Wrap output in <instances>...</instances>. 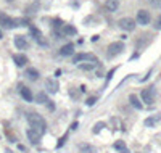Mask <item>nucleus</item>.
I'll return each instance as SVG.
<instances>
[{
  "label": "nucleus",
  "mask_w": 161,
  "mask_h": 153,
  "mask_svg": "<svg viewBox=\"0 0 161 153\" xmlns=\"http://www.w3.org/2000/svg\"><path fill=\"white\" fill-rule=\"evenodd\" d=\"M97 100H99V97H89V99L86 100V105L87 107H94L97 103Z\"/></svg>",
  "instance_id": "bb28decb"
},
{
  "label": "nucleus",
  "mask_w": 161,
  "mask_h": 153,
  "mask_svg": "<svg viewBox=\"0 0 161 153\" xmlns=\"http://www.w3.org/2000/svg\"><path fill=\"white\" fill-rule=\"evenodd\" d=\"M153 26H155V29H156V31H159V29H161V15L155 19V24H153Z\"/></svg>",
  "instance_id": "473e14b6"
},
{
  "label": "nucleus",
  "mask_w": 161,
  "mask_h": 153,
  "mask_svg": "<svg viewBox=\"0 0 161 153\" xmlns=\"http://www.w3.org/2000/svg\"><path fill=\"white\" fill-rule=\"evenodd\" d=\"M18 150H21V151H26V147H24V145H21V143H18Z\"/></svg>",
  "instance_id": "f704fd0d"
},
{
  "label": "nucleus",
  "mask_w": 161,
  "mask_h": 153,
  "mask_svg": "<svg viewBox=\"0 0 161 153\" xmlns=\"http://www.w3.org/2000/svg\"><path fill=\"white\" fill-rule=\"evenodd\" d=\"M129 103H131V105L134 107L135 110H142V108H143L142 100L139 99V97H137L135 94H131V95H129Z\"/></svg>",
  "instance_id": "a211bd4d"
},
{
  "label": "nucleus",
  "mask_w": 161,
  "mask_h": 153,
  "mask_svg": "<svg viewBox=\"0 0 161 153\" xmlns=\"http://www.w3.org/2000/svg\"><path fill=\"white\" fill-rule=\"evenodd\" d=\"M63 24H65V23H63L60 18H55L53 19V29H60V27H63Z\"/></svg>",
  "instance_id": "cd10ccee"
},
{
  "label": "nucleus",
  "mask_w": 161,
  "mask_h": 153,
  "mask_svg": "<svg viewBox=\"0 0 161 153\" xmlns=\"http://www.w3.org/2000/svg\"><path fill=\"white\" fill-rule=\"evenodd\" d=\"M26 78L29 79V81H37L40 78V73L37 71L36 68H27L26 69Z\"/></svg>",
  "instance_id": "6ab92c4d"
},
{
  "label": "nucleus",
  "mask_w": 161,
  "mask_h": 153,
  "mask_svg": "<svg viewBox=\"0 0 161 153\" xmlns=\"http://www.w3.org/2000/svg\"><path fill=\"white\" fill-rule=\"evenodd\" d=\"M118 26H119L123 31H126V32H132V31L135 29L137 23H135V19H134V18L126 16V18H121L119 21H118Z\"/></svg>",
  "instance_id": "39448f33"
},
{
  "label": "nucleus",
  "mask_w": 161,
  "mask_h": 153,
  "mask_svg": "<svg viewBox=\"0 0 161 153\" xmlns=\"http://www.w3.org/2000/svg\"><path fill=\"white\" fill-rule=\"evenodd\" d=\"M155 95H156L155 87L150 86V87H147V89H142L140 100H142V103H145V105H153V103H155Z\"/></svg>",
  "instance_id": "f03ea898"
},
{
  "label": "nucleus",
  "mask_w": 161,
  "mask_h": 153,
  "mask_svg": "<svg viewBox=\"0 0 161 153\" xmlns=\"http://www.w3.org/2000/svg\"><path fill=\"white\" fill-rule=\"evenodd\" d=\"M13 45H15L18 50H26V48L29 47L27 39H26V36H23V34H16V36L13 37Z\"/></svg>",
  "instance_id": "9d476101"
},
{
  "label": "nucleus",
  "mask_w": 161,
  "mask_h": 153,
  "mask_svg": "<svg viewBox=\"0 0 161 153\" xmlns=\"http://www.w3.org/2000/svg\"><path fill=\"white\" fill-rule=\"evenodd\" d=\"M36 40H37V44H39V45H42V47H48V42H47V40L44 39V36H40V37H37Z\"/></svg>",
  "instance_id": "7c9ffc66"
},
{
  "label": "nucleus",
  "mask_w": 161,
  "mask_h": 153,
  "mask_svg": "<svg viewBox=\"0 0 161 153\" xmlns=\"http://www.w3.org/2000/svg\"><path fill=\"white\" fill-rule=\"evenodd\" d=\"M27 29H29L31 36H32L34 39H37V37H40V36H42L40 29H39V27H36V26H34V24H29V26H27Z\"/></svg>",
  "instance_id": "393cba45"
},
{
  "label": "nucleus",
  "mask_w": 161,
  "mask_h": 153,
  "mask_svg": "<svg viewBox=\"0 0 161 153\" xmlns=\"http://www.w3.org/2000/svg\"><path fill=\"white\" fill-rule=\"evenodd\" d=\"M107 127V123L105 121H99V123H95V126H94V129H92V134L94 135H97V134H100V132Z\"/></svg>",
  "instance_id": "5701e85b"
},
{
  "label": "nucleus",
  "mask_w": 161,
  "mask_h": 153,
  "mask_svg": "<svg viewBox=\"0 0 161 153\" xmlns=\"http://www.w3.org/2000/svg\"><path fill=\"white\" fill-rule=\"evenodd\" d=\"M78 150H79L81 153H97V148L94 147V145L87 143V142L79 143V145H78Z\"/></svg>",
  "instance_id": "f3484780"
},
{
  "label": "nucleus",
  "mask_w": 161,
  "mask_h": 153,
  "mask_svg": "<svg viewBox=\"0 0 161 153\" xmlns=\"http://www.w3.org/2000/svg\"><path fill=\"white\" fill-rule=\"evenodd\" d=\"M19 95H21V99H23L24 102H27V103L34 102V95L31 92V89L26 87V86H23V84H19Z\"/></svg>",
  "instance_id": "9b49d317"
},
{
  "label": "nucleus",
  "mask_w": 161,
  "mask_h": 153,
  "mask_svg": "<svg viewBox=\"0 0 161 153\" xmlns=\"http://www.w3.org/2000/svg\"><path fill=\"white\" fill-rule=\"evenodd\" d=\"M124 42H121V40H116V42H111L107 48V55H108V58H115L118 57V55H121L124 52Z\"/></svg>",
  "instance_id": "7ed1b4c3"
},
{
  "label": "nucleus",
  "mask_w": 161,
  "mask_h": 153,
  "mask_svg": "<svg viewBox=\"0 0 161 153\" xmlns=\"http://www.w3.org/2000/svg\"><path fill=\"white\" fill-rule=\"evenodd\" d=\"M60 89V82L57 78H47L45 79V92L47 94H57Z\"/></svg>",
  "instance_id": "6e6552de"
},
{
  "label": "nucleus",
  "mask_w": 161,
  "mask_h": 153,
  "mask_svg": "<svg viewBox=\"0 0 161 153\" xmlns=\"http://www.w3.org/2000/svg\"><path fill=\"white\" fill-rule=\"evenodd\" d=\"M39 6H40V0H34L32 3H29L26 6V13L27 15H34V13L39 11Z\"/></svg>",
  "instance_id": "aec40b11"
},
{
  "label": "nucleus",
  "mask_w": 161,
  "mask_h": 153,
  "mask_svg": "<svg viewBox=\"0 0 161 153\" xmlns=\"http://www.w3.org/2000/svg\"><path fill=\"white\" fill-rule=\"evenodd\" d=\"M151 21V16H150V11L148 10H139L137 11V16H135V23L140 24V26H148Z\"/></svg>",
  "instance_id": "423d86ee"
},
{
  "label": "nucleus",
  "mask_w": 161,
  "mask_h": 153,
  "mask_svg": "<svg viewBox=\"0 0 161 153\" xmlns=\"http://www.w3.org/2000/svg\"><path fill=\"white\" fill-rule=\"evenodd\" d=\"M45 107H47V110H48V111H55V108H57V105H55V103H53L50 99H48V102L45 103Z\"/></svg>",
  "instance_id": "c756f323"
},
{
  "label": "nucleus",
  "mask_w": 161,
  "mask_h": 153,
  "mask_svg": "<svg viewBox=\"0 0 161 153\" xmlns=\"http://www.w3.org/2000/svg\"><path fill=\"white\" fill-rule=\"evenodd\" d=\"M5 2H6V3H11V2H15V0H5Z\"/></svg>",
  "instance_id": "58836bf2"
},
{
  "label": "nucleus",
  "mask_w": 161,
  "mask_h": 153,
  "mask_svg": "<svg viewBox=\"0 0 161 153\" xmlns=\"http://www.w3.org/2000/svg\"><path fill=\"white\" fill-rule=\"evenodd\" d=\"M26 137H27V140H29L31 145H39V143H40V137H42V134H40V132H37L36 129L29 127V129L26 131Z\"/></svg>",
  "instance_id": "1a4fd4ad"
},
{
  "label": "nucleus",
  "mask_w": 161,
  "mask_h": 153,
  "mask_svg": "<svg viewBox=\"0 0 161 153\" xmlns=\"http://www.w3.org/2000/svg\"><path fill=\"white\" fill-rule=\"evenodd\" d=\"M116 73V68H113V69H110V73L107 74V82H105V86H107L108 84V82L111 81V78H113V74Z\"/></svg>",
  "instance_id": "2f4dec72"
},
{
  "label": "nucleus",
  "mask_w": 161,
  "mask_h": 153,
  "mask_svg": "<svg viewBox=\"0 0 161 153\" xmlns=\"http://www.w3.org/2000/svg\"><path fill=\"white\" fill-rule=\"evenodd\" d=\"M69 95H71V99H73V100H79L81 92H76V89H69Z\"/></svg>",
  "instance_id": "c85d7f7f"
},
{
  "label": "nucleus",
  "mask_w": 161,
  "mask_h": 153,
  "mask_svg": "<svg viewBox=\"0 0 161 153\" xmlns=\"http://www.w3.org/2000/svg\"><path fill=\"white\" fill-rule=\"evenodd\" d=\"M118 8H119V0H107L105 2V10L107 11L115 13V11H118Z\"/></svg>",
  "instance_id": "dca6fc26"
},
{
  "label": "nucleus",
  "mask_w": 161,
  "mask_h": 153,
  "mask_svg": "<svg viewBox=\"0 0 161 153\" xmlns=\"http://www.w3.org/2000/svg\"><path fill=\"white\" fill-rule=\"evenodd\" d=\"M113 148H115L118 153H131V151L127 150V147H126V142H124V140H116V142L113 143Z\"/></svg>",
  "instance_id": "412c9836"
},
{
  "label": "nucleus",
  "mask_w": 161,
  "mask_h": 153,
  "mask_svg": "<svg viewBox=\"0 0 161 153\" xmlns=\"http://www.w3.org/2000/svg\"><path fill=\"white\" fill-rule=\"evenodd\" d=\"M60 55H61V57H73V55H74V45L71 42H68L66 45H63L60 48Z\"/></svg>",
  "instance_id": "2eb2a0df"
},
{
  "label": "nucleus",
  "mask_w": 161,
  "mask_h": 153,
  "mask_svg": "<svg viewBox=\"0 0 161 153\" xmlns=\"http://www.w3.org/2000/svg\"><path fill=\"white\" fill-rule=\"evenodd\" d=\"M148 3H150L151 8H155V10L161 8V0H148Z\"/></svg>",
  "instance_id": "a878e982"
},
{
  "label": "nucleus",
  "mask_w": 161,
  "mask_h": 153,
  "mask_svg": "<svg viewBox=\"0 0 161 153\" xmlns=\"http://www.w3.org/2000/svg\"><path fill=\"white\" fill-rule=\"evenodd\" d=\"M0 26L5 27V29H11V27L18 26V19H13L11 16H8L6 13H0Z\"/></svg>",
  "instance_id": "0eeeda50"
},
{
  "label": "nucleus",
  "mask_w": 161,
  "mask_h": 153,
  "mask_svg": "<svg viewBox=\"0 0 161 153\" xmlns=\"http://www.w3.org/2000/svg\"><path fill=\"white\" fill-rule=\"evenodd\" d=\"M71 129L74 131V129H78V123H73V126H71Z\"/></svg>",
  "instance_id": "e433bc0d"
},
{
  "label": "nucleus",
  "mask_w": 161,
  "mask_h": 153,
  "mask_svg": "<svg viewBox=\"0 0 161 153\" xmlns=\"http://www.w3.org/2000/svg\"><path fill=\"white\" fill-rule=\"evenodd\" d=\"M26 119H27V124L32 127V129H36L37 132H40V134H44V132L47 131V121H45V118L39 115V113H27L26 115Z\"/></svg>",
  "instance_id": "f257e3e1"
},
{
  "label": "nucleus",
  "mask_w": 161,
  "mask_h": 153,
  "mask_svg": "<svg viewBox=\"0 0 161 153\" xmlns=\"http://www.w3.org/2000/svg\"><path fill=\"white\" fill-rule=\"evenodd\" d=\"M99 63V58L95 57L94 53H78V55H73V63L74 65H79V63Z\"/></svg>",
  "instance_id": "20e7f679"
},
{
  "label": "nucleus",
  "mask_w": 161,
  "mask_h": 153,
  "mask_svg": "<svg viewBox=\"0 0 161 153\" xmlns=\"http://www.w3.org/2000/svg\"><path fill=\"white\" fill-rule=\"evenodd\" d=\"M161 121V115H150L148 118H145V121H143V126L145 127H155L156 124Z\"/></svg>",
  "instance_id": "f8f14e48"
},
{
  "label": "nucleus",
  "mask_w": 161,
  "mask_h": 153,
  "mask_svg": "<svg viewBox=\"0 0 161 153\" xmlns=\"http://www.w3.org/2000/svg\"><path fill=\"white\" fill-rule=\"evenodd\" d=\"M61 32H63V36H66V37H74L76 34H78V29H76V26L65 23L61 27Z\"/></svg>",
  "instance_id": "4468645a"
},
{
  "label": "nucleus",
  "mask_w": 161,
  "mask_h": 153,
  "mask_svg": "<svg viewBox=\"0 0 161 153\" xmlns=\"http://www.w3.org/2000/svg\"><path fill=\"white\" fill-rule=\"evenodd\" d=\"M58 76H61V69H57V71H55V78H58Z\"/></svg>",
  "instance_id": "c9c22d12"
},
{
  "label": "nucleus",
  "mask_w": 161,
  "mask_h": 153,
  "mask_svg": "<svg viewBox=\"0 0 161 153\" xmlns=\"http://www.w3.org/2000/svg\"><path fill=\"white\" fill-rule=\"evenodd\" d=\"M99 66V63H87V61H84V63H79L78 68L81 71H94V69Z\"/></svg>",
  "instance_id": "4be33fe9"
},
{
  "label": "nucleus",
  "mask_w": 161,
  "mask_h": 153,
  "mask_svg": "<svg viewBox=\"0 0 161 153\" xmlns=\"http://www.w3.org/2000/svg\"><path fill=\"white\" fill-rule=\"evenodd\" d=\"M66 139H68V135H63V137L60 139V142H58V145H57V147H58V148L61 147V145H63V143H65V140H66Z\"/></svg>",
  "instance_id": "72a5a7b5"
},
{
  "label": "nucleus",
  "mask_w": 161,
  "mask_h": 153,
  "mask_svg": "<svg viewBox=\"0 0 161 153\" xmlns=\"http://www.w3.org/2000/svg\"><path fill=\"white\" fill-rule=\"evenodd\" d=\"M11 58H13V63H15L18 68H24L27 65V57L24 53H15Z\"/></svg>",
  "instance_id": "ddd939ff"
},
{
  "label": "nucleus",
  "mask_w": 161,
  "mask_h": 153,
  "mask_svg": "<svg viewBox=\"0 0 161 153\" xmlns=\"http://www.w3.org/2000/svg\"><path fill=\"white\" fill-rule=\"evenodd\" d=\"M36 100H37V103H40V105H45V103L48 102V95H47L45 90H42V92H39V94H37Z\"/></svg>",
  "instance_id": "b1692460"
},
{
  "label": "nucleus",
  "mask_w": 161,
  "mask_h": 153,
  "mask_svg": "<svg viewBox=\"0 0 161 153\" xmlns=\"http://www.w3.org/2000/svg\"><path fill=\"white\" fill-rule=\"evenodd\" d=\"M0 137H2V134H0Z\"/></svg>",
  "instance_id": "ea45409f"
},
{
  "label": "nucleus",
  "mask_w": 161,
  "mask_h": 153,
  "mask_svg": "<svg viewBox=\"0 0 161 153\" xmlns=\"http://www.w3.org/2000/svg\"><path fill=\"white\" fill-rule=\"evenodd\" d=\"M0 39H3V32H2V29H0Z\"/></svg>",
  "instance_id": "4c0bfd02"
}]
</instances>
